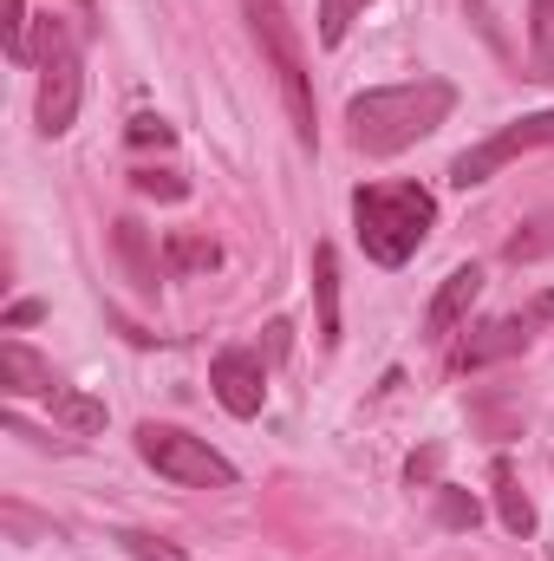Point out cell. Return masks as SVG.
Listing matches in <instances>:
<instances>
[{"label":"cell","instance_id":"14","mask_svg":"<svg viewBox=\"0 0 554 561\" xmlns=\"http://www.w3.org/2000/svg\"><path fill=\"white\" fill-rule=\"evenodd\" d=\"M53 424H59L72 444H85V437H99V431H105V399H92V392L66 386V392L53 399Z\"/></svg>","mask_w":554,"mask_h":561},{"label":"cell","instance_id":"16","mask_svg":"<svg viewBox=\"0 0 554 561\" xmlns=\"http://www.w3.org/2000/svg\"><path fill=\"white\" fill-rule=\"evenodd\" d=\"M529 39H535V72L529 79H549L554 72V0H529Z\"/></svg>","mask_w":554,"mask_h":561},{"label":"cell","instance_id":"17","mask_svg":"<svg viewBox=\"0 0 554 561\" xmlns=\"http://www.w3.org/2000/svg\"><path fill=\"white\" fill-rule=\"evenodd\" d=\"M118 255L131 262L138 287H157V262H150V249H143V229H138V222H118Z\"/></svg>","mask_w":554,"mask_h":561},{"label":"cell","instance_id":"15","mask_svg":"<svg viewBox=\"0 0 554 561\" xmlns=\"http://www.w3.org/2000/svg\"><path fill=\"white\" fill-rule=\"evenodd\" d=\"M554 255V209H542L529 229H516L509 242H503V262H516V268H529V262H542Z\"/></svg>","mask_w":554,"mask_h":561},{"label":"cell","instance_id":"13","mask_svg":"<svg viewBox=\"0 0 554 561\" xmlns=\"http://www.w3.org/2000/svg\"><path fill=\"white\" fill-rule=\"evenodd\" d=\"M489 483H496V516H503V529H509V536H535V503L522 496V483H516V463H509V457H496V463H489Z\"/></svg>","mask_w":554,"mask_h":561},{"label":"cell","instance_id":"4","mask_svg":"<svg viewBox=\"0 0 554 561\" xmlns=\"http://www.w3.org/2000/svg\"><path fill=\"white\" fill-rule=\"evenodd\" d=\"M242 13H249V33H255V46H262V66L275 72V92H280V105H287V125H293L300 150H320L313 72H307V46H300L293 13H287L280 0H242Z\"/></svg>","mask_w":554,"mask_h":561},{"label":"cell","instance_id":"2","mask_svg":"<svg viewBox=\"0 0 554 561\" xmlns=\"http://www.w3.org/2000/svg\"><path fill=\"white\" fill-rule=\"evenodd\" d=\"M353 229H359L366 262L405 268L437 229V196L424 183H359L353 190Z\"/></svg>","mask_w":554,"mask_h":561},{"label":"cell","instance_id":"5","mask_svg":"<svg viewBox=\"0 0 554 561\" xmlns=\"http://www.w3.org/2000/svg\"><path fill=\"white\" fill-rule=\"evenodd\" d=\"M138 457L157 477H170L176 490H235V463L183 424H138Z\"/></svg>","mask_w":554,"mask_h":561},{"label":"cell","instance_id":"10","mask_svg":"<svg viewBox=\"0 0 554 561\" xmlns=\"http://www.w3.org/2000/svg\"><path fill=\"white\" fill-rule=\"evenodd\" d=\"M0 392L7 399H59L66 392V379L53 373V359H39L26 340H0Z\"/></svg>","mask_w":554,"mask_h":561},{"label":"cell","instance_id":"11","mask_svg":"<svg viewBox=\"0 0 554 561\" xmlns=\"http://www.w3.org/2000/svg\"><path fill=\"white\" fill-rule=\"evenodd\" d=\"M222 268V249L196 229H170L163 236V275L170 280H189V275H216Z\"/></svg>","mask_w":554,"mask_h":561},{"label":"cell","instance_id":"25","mask_svg":"<svg viewBox=\"0 0 554 561\" xmlns=\"http://www.w3.org/2000/svg\"><path fill=\"white\" fill-rule=\"evenodd\" d=\"M79 13H85V26H99V0H72Z\"/></svg>","mask_w":554,"mask_h":561},{"label":"cell","instance_id":"7","mask_svg":"<svg viewBox=\"0 0 554 561\" xmlns=\"http://www.w3.org/2000/svg\"><path fill=\"white\" fill-rule=\"evenodd\" d=\"M554 320V294H542L535 307H522V313H503V320H483V327H463V346H457V373H483V366H496V359H516V353H529L535 346V333Z\"/></svg>","mask_w":554,"mask_h":561},{"label":"cell","instance_id":"21","mask_svg":"<svg viewBox=\"0 0 554 561\" xmlns=\"http://www.w3.org/2000/svg\"><path fill=\"white\" fill-rule=\"evenodd\" d=\"M437 490H443V503H437L443 529H470V523H476V496H463V490H450V483H437Z\"/></svg>","mask_w":554,"mask_h":561},{"label":"cell","instance_id":"8","mask_svg":"<svg viewBox=\"0 0 554 561\" xmlns=\"http://www.w3.org/2000/svg\"><path fill=\"white\" fill-rule=\"evenodd\" d=\"M209 392H216V405L229 419H255L268 405V366H262V353L255 346H222L209 359Z\"/></svg>","mask_w":554,"mask_h":561},{"label":"cell","instance_id":"3","mask_svg":"<svg viewBox=\"0 0 554 561\" xmlns=\"http://www.w3.org/2000/svg\"><path fill=\"white\" fill-rule=\"evenodd\" d=\"M33 79H39V99H33V118H39V138H66L79 125V105H85V53H79V26L66 13H39L33 20Z\"/></svg>","mask_w":554,"mask_h":561},{"label":"cell","instance_id":"23","mask_svg":"<svg viewBox=\"0 0 554 561\" xmlns=\"http://www.w3.org/2000/svg\"><path fill=\"white\" fill-rule=\"evenodd\" d=\"M437 463H443V450H437V444H424L412 463H405V477H412V483H437Z\"/></svg>","mask_w":554,"mask_h":561},{"label":"cell","instance_id":"18","mask_svg":"<svg viewBox=\"0 0 554 561\" xmlns=\"http://www.w3.org/2000/svg\"><path fill=\"white\" fill-rule=\"evenodd\" d=\"M366 7H372V0H320V39H326V46H339V39H346V26H353Z\"/></svg>","mask_w":554,"mask_h":561},{"label":"cell","instance_id":"12","mask_svg":"<svg viewBox=\"0 0 554 561\" xmlns=\"http://www.w3.org/2000/svg\"><path fill=\"white\" fill-rule=\"evenodd\" d=\"M313 300H320V346L333 353L339 346V255H333V242L313 249Z\"/></svg>","mask_w":554,"mask_h":561},{"label":"cell","instance_id":"19","mask_svg":"<svg viewBox=\"0 0 554 561\" xmlns=\"http://www.w3.org/2000/svg\"><path fill=\"white\" fill-rule=\"evenodd\" d=\"M118 549L138 556V561H189V549H176V542H163V536H150V529H125Z\"/></svg>","mask_w":554,"mask_h":561},{"label":"cell","instance_id":"22","mask_svg":"<svg viewBox=\"0 0 554 561\" xmlns=\"http://www.w3.org/2000/svg\"><path fill=\"white\" fill-rule=\"evenodd\" d=\"M131 144H157V150H170V144H176V131H170L163 118H131Z\"/></svg>","mask_w":554,"mask_h":561},{"label":"cell","instance_id":"1","mask_svg":"<svg viewBox=\"0 0 554 561\" xmlns=\"http://www.w3.org/2000/svg\"><path fill=\"white\" fill-rule=\"evenodd\" d=\"M457 112V85L424 72V79H405V85H372L346 105V125H353V144L366 157H399L424 144L443 118Z\"/></svg>","mask_w":554,"mask_h":561},{"label":"cell","instance_id":"9","mask_svg":"<svg viewBox=\"0 0 554 561\" xmlns=\"http://www.w3.org/2000/svg\"><path fill=\"white\" fill-rule=\"evenodd\" d=\"M476 294H483V268H450L443 275V287L430 294V307H424V340H457L463 333V320H470V307H476Z\"/></svg>","mask_w":554,"mask_h":561},{"label":"cell","instance_id":"20","mask_svg":"<svg viewBox=\"0 0 554 561\" xmlns=\"http://www.w3.org/2000/svg\"><path fill=\"white\" fill-rule=\"evenodd\" d=\"M131 183H138V196H157V203H183V196H189V183H183L176 170H138Z\"/></svg>","mask_w":554,"mask_h":561},{"label":"cell","instance_id":"24","mask_svg":"<svg viewBox=\"0 0 554 561\" xmlns=\"http://www.w3.org/2000/svg\"><path fill=\"white\" fill-rule=\"evenodd\" d=\"M39 313H46V307H39V300H13V307H7V320H0V327H7V333H20V327H33V320H39Z\"/></svg>","mask_w":554,"mask_h":561},{"label":"cell","instance_id":"6","mask_svg":"<svg viewBox=\"0 0 554 561\" xmlns=\"http://www.w3.org/2000/svg\"><path fill=\"white\" fill-rule=\"evenodd\" d=\"M529 150H554V112L509 118L503 131H489L483 144H470V150L450 163V183H457V190H476V183H489L496 170H509V163L529 157Z\"/></svg>","mask_w":554,"mask_h":561}]
</instances>
